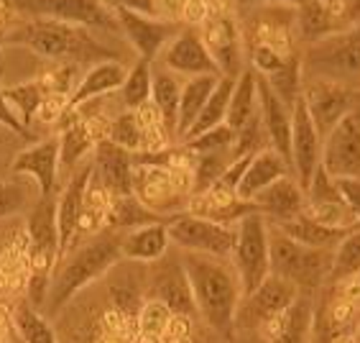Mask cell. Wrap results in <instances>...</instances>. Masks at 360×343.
<instances>
[{
  "instance_id": "obj_32",
  "label": "cell",
  "mask_w": 360,
  "mask_h": 343,
  "mask_svg": "<svg viewBox=\"0 0 360 343\" xmlns=\"http://www.w3.org/2000/svg\"><path fill=\"white\" fill-rule=\"evenodd\" d=\"M261 113V100H258V75L253 70H245L238 77L236 90H233V98H230V108H228V123L233 131H240L256 118Z\"/></svg>"
},
{
  "instance_id": "obj_17",
  "label": "cell",
  "mask_w": 360,
  "mask_h": 343,
  "mask_svg": "<svg viewBox=\"0 0 360 343\" xmlns=\"http://www.w3.org/2000/svg\"><path fill=\"white\" fill-rule=\"evenodd\" d=\"M161 67H167L174 75H187L189 80L205 77V75L222 77L220 67L210 56L207 46L202 42L200 28H189V26L181 28L179 36L169 44L167 49L161 51Z\"/></svg>"
},
{
  "instance_id": "obj_44",
  "label": "cell",
  "mask_w": 360,
  "mask_h": 343,
  "mask_svg": "<svg viewBox=\"0 0 360 343\" xmlns=\"http://www.w3.org/2000/svg\"><path fill=\"white\" fill-rule=\"evenodd\" d=\"M210 8H212L210 3H181V13H179L181 26L200 28L210 18Z\"/></svg>"
},
{
  "instance_id": "obj_19",
  "label": "cell",
  "mask_w": 360,
  "mask_h": 343,
  "mask_svg": "<svg viewBox=\"0 0 360 343\" xmlns=\"http://www.w3.org/2000/svg\"><path fill=\"white\" fill-rule=\"evenodd\" d=\"M34 15H49L56 21L72 23L79 28H100L118 34L120 23L115 18L110 3H90V0H59V3H39V6H21Z\"/></svg>"
},
{
  "instance_id": "obj_30",
  "label": "cell",
  "mask_w": 360,
  "mask_h": 343,
  "mask_svg": "<svg viewBox=\"0 0 360 343\" xmlns=\"http://www.w3.org/2000/svg\"><path fill=\"white\" fill-rule=\"evenodd\" d=\"M181 87L184 82L179 75L169 72L167 67H153V98L151 103L159 111L169 136L176 144V123H179V103H181Z\"/></svg>"
},
{
  "instance_id": "obj_13",
  "label": "cell",
  "mask_w": 360,
  "mask_h": 343,
  "mask_svg": "<svg viewBox=\"0 0 360 343\" xmlns=\"http://www.w3.org/2000/svg\"><path fill=\"white\" fill-rule=\"evenodd\" d=\"M322 167L333 180H360V108L325 136Z\"/></svg>"
},
{
  "instance_id": "obj_45",
  "label": "cell",
  "mask_w": 360,
  "mask_h": 343,
  "mask_svg": "<svg viewBox=\"0 0 360 343\" xmlns=\"http://www.w3.org/2000/svg\"><path fill=\"white\" fill-rule=\"evenodd\" d=\"M335 185H338L345 205L353 211V216L360 223V180H335Z\"/></svg>"
},
{
  "instance_id": "obj_29",
  "label": "cell",
  "mask_w": 360,
  "mask_h": 343,
  "mask_svg": "<svg viewBox=\"0 0 360 343\" xmlns=\"http://www.w3.org/2000/svg\"><path fill=\"white\" fill-rule=\"evenodd\" d=\"M271 225V223H269ZM271 228L281 231L284 236H289L291 241H297L302 246H309V249H322V251H335L338 244L347 236L345 231H335V228H327V225L317 223L312 216H302L284 220V223H274Z\"/></svg>"
},
{
  "instance_id": "obj_6",
  "label": "cell",
  "mask_w": 360,
  "mask_h": 343,
  "mask_svg": "<svg viewBox=\"0 0 360 343\" xmlns=\"http://www.w3.org/2000/svg\"><path fill=\"white\" fill-rule=\"evenodd\" d=\"M333 254L309 249L271 228V274L291 282L302 294L319 289L333 274Z\"/></svg>"
},
{
  "instance_id": "obj_34",
  "label": "cell",
  "mask_w": 360,
  "mask_h": 343,
  "mask_svg": "<svg viewBox=\"0 0 360 343\" xmlns=\"http://www.w3.org/2000/svg\"><path fill=\"white\" fill-rule=\"evenodd\" d=\"M6 100L8 106L13 108V113L21 118V123L26 128H31V123L36 120L39 111H41L44 100L51 95L49 87L41 82V77H34V80H26L21 85H13V87H6Z\"/></svg>"
},
{
  "instance_id": "obj_7",
  "label": "cell",
  "mask_w": 360,
  "mask_h": 343,
  "mask_svg": "<svg viewBox=\"0 0 360 343\" xmlns=\"http://www.w3.org/2000/svg\"><path fill=\"white\" fill-rule=\"evenodd\" d=\"M236 228L238 241L230 264L238 272L245 300L271 277V225L261 213H250Z\"/></svg>"
},
{
  "instance_id": "obj_23",
  "label": "cell",
  "mask_w": 360,
  "mask_h": 343,
  "mask_svg": "<svg viewBox=\"0 0 360 343\" xmlns=\"http://www.w3.org/2000/svg\"><path fill=\"white\" fill-rule=\"evenodd\" d=\"M128 70L131 67H125L120 59H105V62L92 64L90 70L77 80V87L70 95V108L67 111H77V108L95 103V100L105 98V95H110L115 90L120 92L125 77H128Z\"/></svg>"
},
{
  "instance_id": "obj_4",
  "label": "cell",
  "mask_w": 360,
  "mask_h": 343,
  "mask_svg": "<svg viewBox=\"0 0 360 343\" xmlns=\"http://www.w3.org/2000/svg\"><path fill=\"white\" fill-rule=\"evenodd\" d=\"M13 44L28 46L36 54L54 59L59 64H87V62H105L115 59L110 51L87 34V28L72 26V23L56 21L49 15H34L21 28H15L8 36Z\"/></svg>"
},
{
  "instance_id": "obj_42",
  "label": "cell",
  "mask_w": 360,
  "mask_h": 343,
  "mask_svg": "<svg viewBox=\"0 0 360 343\" xmlns=\"http://www.w3.org/2000/svg\"><path fill=\"white\" fill-rule=\"evenodd\" d=\"M28 185L23 182H13V180H8V182H0V218H8V216H15V213H21L28 203Z\"/></svg>"
},
{
  "instance_id": "obj_21",
  "label": "cell",
  "mask_w": 360,
  "mask_h": 343,
  "mask_svg": "<svg viewBox=\"0 0 360 343\" xmlns=\"http://www.w3.org/2000/svg\"><path fill=\"white\" fill-rule=\"evenodd\" d=\"M258 100L271 149L284 156V161L291 167V106L284 98H278L261 75H258Z\"/></svg>"
},
{
  "instance_id": "obj_15",
  "label": "cell",
  "mask_w": 360,
  "mask_h": 343,
  "mask_svg": "<svg viewBox=\"0 0 360 343\" xmlns=\"http://www.w3.org/2000/svg\"><path fill=\"white\" fill-rule=\"evenodd\" d=\"M299 289L291 282L281 280L276 274H271L269 280L256 289V292L245 297L238 308L236 330H261L266 323H271L276 316H281L291 302L299 297Z\"/></svg>"
},
{
  "instance_id": "obj_43",
  "label": "cell",
  "mask_w": 360,
  "mask_h": 343,
  "mask_svg": "<svg viewBox=\"0 0 360 343\" xmlns=\"http://www.w3.org/2000/svg\"><path fill=\"white\" fill-rule=\"evenodd\" d=\"M6 87H3V82H0V126H6L8 131H13L18 133V136H23V139L28 141H34V133H31V128H26L21 123V118L13 113V108L8 106V100H6Z\"/></svg>"
},
{
  "instance_id": "obj_22",
  "label": "cell",
  "mask_w": 360,
  "mask_h": 343,
  "mask_svg": "<svg viewBox=\"0 0 360 343\" xmlns=\"http://www.w3.org/2000/svg\"><path fill=\"white\" fill-rule=\"evenodd\" d=\"M95 177L100 180L110 197L133 195V154L115 146L112 141H100L95 146Z\"/></svg>"
},
{
  "instance_id": "obj_38",
  "label": "cell",
  "mask_w": 360,
  "mask_h": 343,
  "mask_svg": "<svg viewBox=\"0 0 360 343\" xmlns=\"http://www.w3.org/2000/svg\"><path fill=\"white\" fill-rule=\"evenodd\" d=\"M108 141L115 146L125 149L128 154H143V126L139 120V113L123 111L110 120Z\"/></svg>"
},
{
  "instance_id": "obj_31",
  "label": "cell",
  "mask_w": 360,
  "mask_h": 343,
  "mask_svg": "<svg viewBox=\"0 0 360 343\" xmlns=\"http://www.w3.org/2000/svg\"><path fill=\"white\" fill-rule=\"evenodd\" d=\"M220 77L215 75H205V77H192L181 87V103H179V123H176V144L187 139V133L197 123L200 113L207 106L210 95L217 87Z\"/></svg>"
},
{
  "instance_id": "obj_40",
  "label": "cell",
  "mask_w": 360,
  "mask_h": 343,
  "mask_svg": "<svg viewBox=\"0 0 360 343\" xmlns=\"http://www.w3.org/2000/svg\"><path fill=\"white\" fill-rule=\"evenodd\" d=\"M172 310L159 300H146L143 308L139 313V338L143 341H153L159 343L161 336H164V330H167L169 320H172Z\"/></svg>"
},
{
  "instance_id": "obj_11",
  "label": "cell",
  "mask_w": 360,
  "mask_h": 343,
  "mask_svg": "<svg viewBox=\"0 0 360 343\" xmlns=\"http://www.w3.org/2000/svg\"><path fill=\"white\" fill-rule=\"evenodd\" d=\"M115 11V18L120 23V31L128 36V42L136 46L141 59L153 62V56H161V51L179 36L184 26L174 18H159V15H146L133 11L128 3H110Z\"/></svg>"
},
{
  "instance_id": "obj_3",
  "label": "cell",
  "mask_w": 360,
  "mask_h": 343,
  "mask_svg": "<svg viewBox=\"0 0 360 343\" xmlns=\"http://www.w3.org/2000/svg\"><path fill=\"white\" fill-rule=\"evenodd\" d=\"M120 238H123V233L103 231L90 241H84L82 246H77L75 251L67 254L56 266L54 277H51V287H49L46 294L49 310L56 313L59 308H64L87 285L105 277L118 261H123Z\"/></svg>"
},
{
  "instance_id": "obj_1",
  "label": "cell",
  "mask_w": 360,
  "mask_h": 343,
  "mask_svg": "<svg viewBox=\"0 0 360 343\" xmlns=\"http://www.w3.org/2000/svg\"><path fill=\"white\" fill-rule=\"evenodd\" d=\"M189 287H192L197 316L217 330L222 338H236V318L243 302V287L230 261L179 251Z\"/></svg>"
},
{
  "instance_id": "obj_33",
  "label": "cell",
  "mask_w": 360,
  "mask_h": 343,
  "mask_svg": "<svg viewBox=\"0 0 360 343\" xmlns=\"http://www.w3.org/2000/svg\"><path fill=\"white\" fill-rule=\"evenodd\" d=\"M151 223H164V218H159L156 213L148 211L136 195L112 197L105 231L128 233V231H136V228H143V225H151Z\"/></svg>"
},
{
  "instance_id": "obj_8",
  "label": "cell",
  "mask_w": 360,
  "mask_h": 343,
  "mask_svg": "<svg viewBox=\"0 0 360 343\" xmlns=\"http://www.w3.org/2000/svg\"><path fill=\"white\" fill-rule=\"evenodd\" d=\"M169 238L179 251L230 261L233 251H236L238 228L212 223V220L197 218L192 213H181V216H174L169 220Z\"/></svg>"
},
{
  "instance_id": "obj_35",
  "label": "cell",
  "mask_w": 360,
  "mask_h": 343,
  "mask_svg": "<svg viewBox=\"0 0 360 343\" xmlns=\"http://www.w3.org/2000/svg\"><path fill=\"white\" fill-rule=\"evenodd\" d=\"M236 82L238 80H233V77H220L217 87L212 90V95H210L207 106H205V111L200 113V118H197V123L192 126V131L187 133V139L184 141H192V139H197V136H202V133L212 131V128L225 126V120H228L230 98H233ZM184 141H181V144H184Z\"/></svg>"
},
{
  "instance_id": "obj_12",
  "label": "cell",
  "mask_w": 360,
  "mask_h": 343,
  "mask_svg": "<svg viewBox=\"0 0 360 343\" xmlns=\"http://www.w3.org/2000/svg\"><path fill=\"white\" fill-rule=\"evenodd\" d=\"M302 100H304L307 111L312 116L314 126L325 139L327 133L345 118L347 113L358 111L355 106V92L342 85L340 80L330 77H314L302 85Z\"/></svg>"
},
{
  "instance_id": "obj_14",
  "label": "cell",
  "mask_w": 360,
  "mask_h": 343,
  "mask_svg": "<svg viewBox=\"0 0 360 343\" xmlns=\"http://www.w3.org/2000/svg\"><path fill=\"white\" fill-rule=\"evenodd\" d=\"M322 144L325 139L317 131L304 100L299 95L297 103L291 106V172L304 192L312 182L317 167L322 164Z\"/></svg>"
},
{
  "instance_id": "obj_47",
  "label": "cell",
  "mask_w": 360,
  "mask_h": 343,
  "mask_svg": "<svg viewBox=\"0 0 360 343\" xmlns=\"http://www.w3.org/2000/svg\"><path fill=\"white\" fill-rule=\"evenodd\" d=\"M355 333H358V343H360V325H358V330H355Z\"/></svg>"
},
{
  "instance_id": "obj_28",
  "label": "cell",
  "mask_w": 360,
  "mask_h": 343,
  "mask_svg": "<svg viewBox=\"0 0 360 343\" xmlns=\"http://www.w3.org/2000/svg\"><path fill=\"white\" fill-rule=\"evenodd\" d=\"M309 59L322 64H330L340 72H350L358 75L360 72V26L350 28L345 34L327 39L322 44H314Z\"/></svg>"
},
{
  "instance_id": "obj_41",
  "label": "cell",
  "mask_w": 360,
  "mask_h": 343,
  "mask_svg": "<svg viewBox=\"0 0 360 343\" xmlns=\"http://www.w3.org/2000/svg\"><path fill=\"white\" fill-rule=\"evenodd\" d=\"M184 146L194 154H220V151H230L233 154V146H236V131L225 123V126H217L212 131L202 133L197 139L184 141Z\"/></svg>"
},
{
  "instance_id": "obj_2",
  "label": "cell",
  "mask_w": 360,
  "mask_h": 343,
  "mask_svg": "<svg viewBox=\"0 0 360 343\" xmlns=\"http://www.w3.org/2000/svg\"><path fill=\"white\" fill-rule=\"evenodd\" d=\"M243 28V49L248 67L264 80H274L302 51L297 49V6H264L253 11Z\"/></svg>"
},
{
  "instance_id": "obj_20",
  "label": "cell",
  "mask_w": 360,
  "mask_h": 343,
  "mask_svg": "<svg viewBox=\"0 0 360 343\" xmlns=\"http://www.w3.org/2000/svg\"><path fill=\"white\" fill-rule=\"evenodd\" d=\"M161 269H156L151 282L153 289V300L164 302L174 316H187L194 318L197 316V305H194L192 297V287H189L187 272H184V264L179 259H161Z\"/></svg>"
},
{
  "instance_id": "obj_24",
  "label": "cell",
  "mask_w": 360,
  "mask_h": 343,
  "mask_svg": "<svg viewBox=\"0 0 360 343\" xmlns=\"http://www.w3.org/2000/svg\"><path fill=\"white\" fill-rule=\"evenodd\" d=\"M314 328V308L309 294H299L289 308L261 328L266 343H309Z\"/></svg>"
},
{
  "instance_id": "obj_46",
  "label": "cell",
  "mask_w": 360,
  "mask_h": 343,
  "mask_svg": "<svg viewBox=\"0 0 360 343\" xmlns=\"http://www.w3.org/2000/svg\"><path fill=\"white\" fill-rule=\"evenodd\" d=\"M330 343H358V333L350 330V333H340V336L330 338Z\"/></svg>"
},
{
  "instance_id": "obj_5",
  "label": "cell",
  "mask_w": 360,
  "mask_h": 343,
  "mask_svg": "<svg viewBox=\"0 0 360 343\" xmlns=\"http://www.w3.org/2000/svg\"><path fill=\"white\" fill-rule=\"evenodd\" d=\"M28 302L44 305L46 302L51 277H54L62 249H59V231H56V200L39 197L34 213L28 218Z\"/></svg>"
},
{
  "instance_id": "obj_39",
  "label": "cell",
  "mask_w": 360,
  "mask_h": 343,
  "mask_svg": "<svg viewBox=\"0 0 360 343\" xmlns=\"http://www.w3.org/2000/svg\"><path fill=\"white\" fill-rule=\"evenodd\" d=\"M360 274V228L353 233H347L338 244L333 254V274L330 282L350 280Z\"/></svg>"
},
{
  "instance_id": "obj_36",
  "label": "cell",
  "mask_w": 360,
  "mask_h": 343,
  "mask_svg": "<svg viewBox=\"0 0 360 343\" xmlns=\"http://www.w3.org/2000/svg\"><path fill=\"white\" fill-rule=\"evenodd\" d=\"M153 98V64L139 59L128 70L123 87H120V100H123L125 111L139 113L143 106H148Z\"/></svg>"
},
{
  "instance_id": "obj_10",
  "label": "cell",
  "mask_w": 360,
  "mask_h": 343,
  "mask_svg": "<svg viewBox=\"0 0 360 343\" xmlns=\"http://www.w3.org/2000/svg\"><path fill=\"white\" fill-rule=\"evenodd\" d=\"M355 26H360V3L327 0V3L297 6V36L299 42L309 44V46L335 39Z\"/></svg>"
},
{
  "instance_id": "obj_9",
  "label": "cell",
  "mask_w": 360,
  "mask_h": 343,
  "mask_svg": "<svg viewBox=\"0 0 360 343\" xmlns=\"http://www.w3.org/2000/svg\"><path fill=\"white\" fill-rule=\"evenodd\" d=\"M200 36L207 46L210 56L220 67L222 77L238 80L243 72L248 70V64H243V56H245L243 28L230 6L210 8V18L200 26Z\"/></svg>"
},
{
  "instance_id": "obj_37",
  "label": "cell",
  "mask_w": 360,
  "mask_h": 343,
  "mask_svg": "<svg viewBox=\"0 0 360 343\" xmlns=\"http://www.w3.org/2000/svg\"><path fill=\"white\" fill-rule=\"evenodd\" d=\"M11 318H13L15 333H18V338L23 343H59L51 323L31 302H18L13 313H11Z\"/></svg>"
},
{
  "instance_id": "obj_26",
  "label": "cell",
  "mask_w": 360,
  "mask_h": 343,
  "mask_svg": "<svg viewBox=\"0 0 360 343\" xmlns=\"http://www.w3.org/2000/svg\"><path fill=\"white\" fill-rule=\"evenodd\" d=\"M169 246H172L169 220L143 225V228L123 233V238H120V254H123V259L141 261V264L161 261L169 254Z\"/></svg>"
},
{
  "instance_id": "obj_18",
  "label": "cell",
  "mask_w": 360,
  "mask_h": 343,
  "mask_svg": "<svg viewBox=\"0 0 360 343\" xmlns=\"http://www.w3.org/2000/svg\"><path fill=\"white\" fill-rule=\"evenodd\" d=\"M92 172H95L92 161L90 164H82L77 172H72L67 187H64L62 192H59V197H56V231H59L62 259L72 251V246H75L77 231H79V223H82L84 195H87V187H90Z\"/></svg>"
},
{
  "instance_id": "obj_27",
  "label": "cell",
  "mask_w": 360,
  "mask_h": 343,
  "mask_svg": "<svg viewBox=\"0 0 360 343\" xmlns=\"http://www.w3.org/2000/svg\"><path fill=\"white\" fill-rule=\"evenodd\" d=\"M289 175H294V172H291V167L284 161V156L278 154V151H274L271 146L264 149V151H258L253 156V161L245 169L240 187H238V197L250 203L256 195H261L264 189H269L274 182H278V180H284Z\"/></svg>"
},
{
  "instance_id": "obj_25",
  "label": "cell",
  "mask_w": 360,
  "mask_h": 343,
  "mask_svg": "<svg viewBox=\"0 0 360 343\" xmlns=\"http://www.w3.org/2000/svg\"><path fill=\"white\" fill-rule=\"evenodd\" d=\"M250 203L256 205V211L269 220V223H284L291 218L302 216L307 211V195L299 187L297 177L289 175L284 180L274 182L261 195H256Z\"/></svg>"
},
{
  "instance_id": "obj_16",
  "label": "cell",
  "mask_w": 360,
  "mask_h": 343,
  "mask_svg": "<svg viewBox=\"0 0 360 343\" xmlns=\"http://www.w3.org/2000/svg\"><path fill=\"white\" fill-rule=\"evenodd\" d=\"M13 175L28 177L31 182L39 187V197H54L56 177L62 169V144L59 136H49V139L34 141L31 146H26L21 154L15 156Z\"/></svg>"
}]
</instances>
